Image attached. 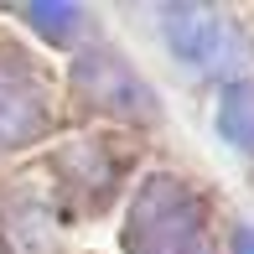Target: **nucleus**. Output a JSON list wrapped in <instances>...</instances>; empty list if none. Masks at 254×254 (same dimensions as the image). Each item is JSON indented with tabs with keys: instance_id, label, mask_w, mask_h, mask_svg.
Returning <instances> with one entry per match:
<instances>
[{
	"instance_id": "7ed1b4c3",
	"label": "nucleus",
	"mask_w": 254,
	"mask_h": 254,
	"mask_svg": "<svg viewBox=\"0 0 254 254\" xmlns=\"http://www.w3.org/2000/svg\"><path fill=\"white\" fill-rule=\"evenodd\" d=\"M47 114H52V99L42 67L26 52H0V151L37 140L47 130Z\"/></svg>"
},
{
	"instance_id": "f257e3e1",
	"label": "nucleus",
	"mask_w": 254,
	"mask_h": 254,
	"mask_svg": "<svg viewBox=\"0 0 254 254\" xmlns=\"http://www.w3.org/2000/svg\"><path fill=\"white\" fill-rule=\"evenodd\" d=\"M125 254H213L207 213L177 177H151L135 192L130 223H125Z\"/></svg>"
},
{
	"instance_id": "20e7f679",
	"label": "nucleus",
	"mask_w": 254,
	"mask_h": 254,
	"mask_svg": "<svg viewBox=\"0 0 254 254\" xmlns=\"http://www.w3.org/2000/svg\"><path fill=\"white\" fill-rule=\"evenodd\" d=\"M73 78H78V99L104 109V114H125V120L156 114V99L145 94V83L125 67V57L109 52V47H94L88 57H78Z\"/></svg>"
},
{
	"instance_id": "39448f33",
	"label": "nucleus",
	"mask_w": 254,
	"mask_h": 254,
	"mask_svg": "<svg viewBox=\"0 0 254 254\" xmlns=\"http://www.w3.org/2000/svg\"><path fill=\"white\" fill-rule=\"evenodd\" d=\"M218 130H223L239 151H254V83H228V88H223Z\"/></svg>"
},
{
	"instance_id": "423d86ee",
	"label": "nucleus",
	"mask_w": 254,
	"mask_h": 254,
	"mask_svg": "<svg viewBox=\"0 0 254 254\" xmlns=\"http://www.w3.org/2000/svg\"><path fill=\"white\" fill-rule=\"evenodd\" d=\"M21 16H26L42 37H52V42H67L78 26H83V10L78 5H21Z\"/></svg>"
},
{
	"instance_id": "0eeeda50",
	"label": "nucleus",
	"mask_w": 254,
	"mask_h": 254,
	"mask_svg": "<svg viewBox=\"0 0 254 254\" xmlns=\"http://www.w3.org/2000/svg\"><path fill=\"white\" fill-rule=\"evenodd\" d=\"M234 254H254V228H239L234 234Z\"/></svg>"
},
{
	"instance_id": "f03ea898",
	"label": "nucleus",
	"mask_w": 254,
	"mask_h": 254,
	"mask_svg": "<svg viewBox=\"0 0 254 254\" xmlns=\"http://www.w3.org/2000/svg\"><path fill=\"white\" fill-rule=\"evenodd\" d=\"M161 26H166L171 52H177L182 63L202 67V73H234L249 57L239 26L218 5H166L161 10Z\"/></svg>"
}]
</instances>
